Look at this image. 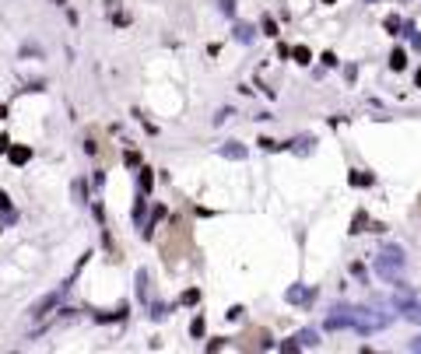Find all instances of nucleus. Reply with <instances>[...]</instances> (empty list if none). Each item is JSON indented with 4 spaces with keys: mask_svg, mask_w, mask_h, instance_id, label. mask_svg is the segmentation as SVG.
Here are the masks:
<instances>
[{
    "mask_svg": "<svg viewBox=\"0 0 421 354\" xmlns=\"http://www.w3.org/2000/svg\"><path fill=\"white\" fill-rule=\"evenodd\" d=\"M351 183H354V186H369V183H372V175H361V172H354V175H351Z\"/></svg>",
    "mask_w": 421,
    "mask_h": 354,
    "instance_id": "14",
    "label": "nucleus"
},
{
    "mask_svg": "<svg viewBox=\"0 0 421 354\" xmlns=\"http://www.w3.org/2000/svg\"><path fill=\"white\" fill-rule=\"evenodd\" d=\"M190 333H193V337H204V319H200V316L193 319V326H190Z\"/></svg>",
    "mask_w": 421,
    "mask_h": 354,
    "instance_id": "15",
    "label": "nucleus"
},
{
    "mask_svg": "<svg viewBox=\"0 0 421 354\" xmlns=\"http://www.w3.org/2000/svg\"><path fill=\"white\" fill-rule=\"evenodd\" d=\"M312 298H316V291H305V287H291V291H288V302H305V305H309Z\"/></svg>",
    "mask_w": 421,
    "mask_h": 354,
    "instance_id": "4",
    "label": "nucleus"
},
{
    "mask_svg": "<svg viewBox=\"0 0 421 354\" xmlns=\"http://www.w3.org/2000/svg\"><path fill=\"white\" fill-rule=\"evenodd\" d=\"M291 53H295V60H298V64H309V49H305V46H295Z\"/></svg>",
    "mask_w": 421,
    "mask_h": 354,
    "instance_id": "13",
    "label": "nucleus"
},
{
    "mask_svg": "<svg viewBox=\"0 0 421 354\" xmlns=\"http://www.w3.org/2000/svg\"><path fill=\"white\" fill-rule=\"evenodd\" d=\"M151 183H154V179H151V168H140V193H147Z\"/></svg>",
    "mask_w": 421,
    "mask_h": 354,
    "instance_id": "10",
    "label": "nucleus"
},
{
    "mask_svg": "<svg viewBox=\"0 0 421 354\" xmlns=\"http://www.w3.org/2000/svg\"><path fill=\"white\" fill-rule=\"evenodd\" d=\"M397 28H400V18H386V32H390V35H393V32H397Z\"/></svg>",
    "mask_w": 421,
    "mask_h": 354,
    "instance_id": "17",
    "label": "nucleus"
},
{
    "mask_svg": "<svg viewBox=\"0 0 421 354\" xmlns=\"http://www.w3.org/2000/svg\"><path fill=\"white\" fill-rule=\"evenodd\" d=\"M295 340H298V347H316V344H320V337H316V330H302V333H298Z\"/></svg>",
    "mask_w": 421,
    "mask_h": 354,
    "instance_id": "5",
    "label": "nucleus"
},
{
    "mask_svg": "<svg viewBox=\"0 0 421 354\" xmlns=\"http://www.w3.org/2000/svg\"><path fill=\"white\" fill-rule=\"evenodd\" d=\"M404 267V253L397 249V246H390L386 253H383V260H379V274L383 277H393V270H400Z\"/></svg>",
    "mask_w": 421,
    "mask_h": 354,
    "instance_id": "2",
    "label": "nucleus"
},
{
    "mask_svg": "<svg viewBox=\"0 0 421 354\" xmlns=\"http://www.w3.org/2000/svg\"><path fill=\"white\" fill-rule=\"evenodd\" d=\"M53 4H57V7H64V4H67V0H53Z\"/></svg>",
    "mask_w": 421,
    "mask_h": 354,
    "instance_id": "26",
    "label": "nucleus"
},
{
    "mask_svg": "<svg viewBox=\"0 0 421 354\" xmlns=\"http://www.w3.org/2000/svg\"><path fill=\"white\" fill-rule=\"evenodd\" d=\"M7 154H11V161H14V165H25V161L32 158V151H28V147H11Z\"/></svg>",
    "mask_w": 421,
    "mask_h": 354,
    "instance_id": "6",
    "label": "nucleus"
},
{
    "mask_svg": "<svg viewBox=\"0 0 421 354\" xmlns=\"http://www.w3.org/2000/svg\"><path fill=\"white\" fill-rule=\"evenodd\" d=\"M137 294L147 298V274H144V270H137Z\"/></svg>",
    "mask_w": 421,
    "mask_h": 354,
    "instance_id": "11",
    "label": "nucleus"
},
{
    "mask_svg": "<svg viewBox=\"0 0 421 354\" xmlns=\"http://www.w3.org/2000/svg\"><path fill=\"white\" fill-rule=\"evenodd\" d=\"M0 211H11V197H7L4 190H0Z\"/></svg>",
    "mask_w": 421,
    "mask_h": 354,
    "instance_id": "20",
    "label": "nucleus"
},
{
    "mask_svg": "<svg viewBox=\"0 0 421 354\" xmlns=\"http://www.w3.org/2000/svg\"><path fill=\"white\" fill-rule=\"evenodd\" d=\"M323 4H334V0H323Z\"/></svg>",
    "mask_w": 421,
    "mask_h": 354,
    "instance_id": "27",
    "label": "nucleus"
},
{
    "mask_svg": "<svg viewBox=\"0 0 421 354\" xmlns=\"http://www.w3.org/2000/svg\"><path fill=\"white\" fill-rule=\"evenodd\" d=\"M404 64H407V60H404V49H393V56H390V67H393V71H404Z\"/></svg>",
    "mask_w": 421,
    "mask_h": 354,
    "instance_id": "8",
    "label": "nucleus"
},
{
    "mask_svg": "<svg viewBox=\"0 0 421 354\" xmlns=\"http://www.w3.org/2000/svg\"><path fill=\"white\" fill-rule=\"evenodd\" d=\"M0 151H11V141H7L4 134H0Z\"/></svg>",
    "mask_w": 421,
    "mask_h": 354,
    "instance_id": "21",
    "label": "nucleus"
},
{
    "mask_svg": "<svg viewBox=\"0 0 421 354\" xmlns=\"http://www.w3.org/2000/svg\"><path fill=\"white\" fill-rule=\"evenodd\" d=\"M74 197H77V204H84V183H74Z\"/></svg>",
    "mask_w": 421,
    "mask_h": 354,
    "instance_id": "18",
    "label": "nucleus"
},
{
    "mask_svg": "<svg viewBox=\"0 0 421 354\" xmlns=\"http://www.w3.org/2000/svg\"><path fill=\"white\" fill-rule=\"evenodd\" d=\"M183 302H186V305H193V302H200V291H193V287H190V291L183 294Z\"/></svg>",
    "mask_w": 421,
    "mask_h": 354,
    "instance_id": "16",
    "label": "nucleus"
},
{
    "mask_svg": "<svg viewBox=\"0 0 421 354\" xmlns=\"http://www.w3.org/2000/svg\"><path fill=\"white\" fill-rule=\"evenodd\" d=\"M221 154H225V158H232V161H242V158H246V147H242V144H235V141H228L225 147H221Z\"/></svg>",
    "mask_w": 421,
    "mask_h": 354,
    "instance_id": "3",
    "label": "nucleus"
},
{
    "mask_svg": "<svg viewBox=\"0 0 421 354\" xmlns=\"http://www.w3.org/2000/svg\"><path fill=\"white\" fill-rule=\"evenodd\" d=\"M235 39L239 42H249L253 39V25H235Z\"/></svg>",
    "mask_w": 421,
    "mask_h": 354,
    "instance_id": "7",
    "label": "nucleus"
},
{
    "mask_svg": "<svg viewBox=\"0 0 421 354\" xmlns=\"http://www.w3.org/2000/svg\"><path fill=\"white\" fill-rule=\"evenodd\" d=\"M4 116H7V105H0V120H4Z\"/></svg>",
    "mask_w": 421,
    "mask_h": 354,
    "instance_id": "24",
    "label": "nucleus"
},
{
    "mask_svg": "<svg viewBox=\"0 0 421 354\" xmlns=\"http://www.w3.org/2000/svg\"><path fill=\"white\" fill-rule=\"evenodd\" d=\"M411 42H414V46L421 49V32H414V39H411Z\"/></svg>",
    "mask_w": 421,
    "mask_h": 354,
    "instance_id": "23",
    "label": "nucleus"
},
{
    "mask_svg": "<svg viewBox=\"0 0 421 354\" xmlns=\"http://www.w3.org/2000/svg\"><path fill=\"white\" fill-rule=\"evenodd\" d=\"M260 25H264V35H278V25H274V18H271V14H267Z\"/></svg>",
    "mask_w": 421,
    "mask_h": 354,
    "instance_id": "12",
    "label": "nucleus"
},
{
    "mask_svg": "<svg viewBox=\"0 0 421 354\" xmlns=\"http://www.w3.org/2000/svg\"><path fill=\"white\" fill-rule=\"evenodd\" d=\"M221 11L225 14H235V0H221Z\"/></svg>",
    "mask_w": 421,
    "mask_h": 354,
    "instance_id": "19",
    "label": "nucleus"
},
{
    "mask_svg": "<svg viewBox=\"0 0 421 354\" xmlns=\"http://www.w3.org/2000/svg\"><path fill=\"white\" fill-rule=\"evenodd\" d=\"M67 287H70V281L64 284V287H57V291H49L46 298H39V302H35V305L28 309V316H32V319H42V316H49V309H57V305L64 302V294H67Z\"/></svg>",
    "mask_w": 421,
    "mask_h": 354,
    "instance_id": "1",
    "label": "nucleus"
},
{
    "mask_svg": "<svg viewBox=\"0 0 421 354\" xmlns=\"http://www.w3.org/2000/svg\"><path fill=\"white\" fill-rule=\"evenodd\" d=\"M127 316V309H116V312H102V316H95L98 323H113V319H123Z\"/></svg>",
    "mask_w": 421,
    "mask_h": 354,
    "instance_id": "9",
    "label": "nucleus"
},
{
    "mask_svg": "<svg viewBox=\"0 0 421 354\" xmlns=\"http://www.w3.org/2000/svg\"><path fill=\"white\" fill-rule=\"evenodd\" d=\"M414 81H418V88H421V71H418V74H414Z\"/></svg>",
    "mask_w": 421,
    "mask_h": 354,
    "instance_id": "25",
    "label": "nucleus"
},
{
    "mask_svg": "<svg viewBox=\"0 0 421 354\" xmlns=\"http://www.w3.org/2000/svg\"><path fill=\"white\" fill-rule=\"evenodd\" d=\"M411 351H421V337H414V340H411Z\"/></svg>",
    "mask_w": 421,
    "mask_h": 354,
    "instance_id": "22",
    "label": "nucleus"
}]
</instances>
